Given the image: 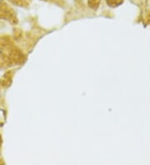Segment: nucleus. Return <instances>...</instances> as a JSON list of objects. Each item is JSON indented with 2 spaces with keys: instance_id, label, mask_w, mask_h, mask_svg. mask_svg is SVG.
Returning a JSON list of instances; mask_svg holds the SVG:
<instances>
[{
  "instance_id": "f257e3e1",
  "label": "nucleus",
  "mask_w": 150,
  "mask_h": 165,
  "mask_svg": "<svg viewBox=\"0 0 150 165\" xmlns=\"http://www.w3.org/2000/svg\"><path fill=\"white\" fill-rule=\"evenodd\" d=\"M8 3H9L7 1L0 0V19H5L9 22L15 23L17 20L16 14Z\"/></svg>"
},
{
  "instance_id": "f03ea898",
  "label": "nucleus",
  "mask_w": 150,
  "mask_h": 165,
  "mask_svg": "<svg viewBox=\"0 0 150 165\" xmlns=\"http://www.w3.org/2000/svg\"><path fill=\"white\" fill-rule=\"evenodd\" d=\"M9 3H12L14 5L22 7V8H28L29 6V1L28 0H8Z\"/></svg>"
},
{
  "instance_id": "7ed1b4c3",
  "label": "nucleus",
  "mask_w": 150,
  "mask_h": 165,
  "mask_svg": "<svg viewBox=\"0 0 150 165\" xmlns=\"http://www.w3.org/2000/svg\"><path fill=\"white\" fill-rule=\"evenodd\" d=\"M101 2L102 0H87L88 6L93 11L98 10L99 7H100Z\"/></svg>"
},
{
  "instance_id": "20e7f679",
  "label": "nucleus",
  "mask_w": 150,
  "mask_h": 165,
  "mask_svg": "<svg viewBox=\"0 0 150 165\" xmlns=\"http://www.w3.org/2000/svg\"><path fill=\"white\" fill-rule=\"evenodd\" d=\"M106 4L109 6V8H115L122 5L124 2V0H105Z\"/></svg>"
},
{
  "instance_id": "39448f33",
  "label": "nucleus",
  "mask_w": 150,
  "mask_h": 165,
  "mask_svg": "<svg viewBox=\"0 0 150 165\" xmlns=\"http://www.w3.org/2000/svg\"><path fill=\"white\" fill-rule=\"evenodd\" d=\"M6 118H7V112H6V110L2 108H0V127L3 126V124H5Z\"/></svg>"
},
{
  "instance_id": "423d86ee",
  "label": "nucleus",
  "mask_w": 150,
  "mask_h": 165,
  "mask_svg": "<svg viewBox=\"0 0 150 165\" xmlns=\"http://www.w3.org/2000/svg\"><path fill=\"white\" fill-rule=\"evenodd\" d=\"M44 1H47V2H49V3H56V4H59V5H62L63 2H64V0H44Z\"/></svg>"
}]
</instances>
